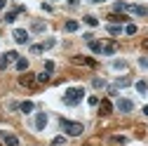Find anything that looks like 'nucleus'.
I'll return each mask as SVG.
<instances>
[{"label":"nucleus","instance_id":"nucleus-28","mask_svg":"<svg viewBox=\"0 0 148 146\" xmlns=\"http://www.w3.org/2000/svg\"><path fill=\"white\" fill-rule=\"evenodd\" d=\"M66 144V137H54L52 139V146H64Z\"/></svg>","mask_w":148,"mask_h":146},{"label":"nucleus","instance_id":"nucleus-34","mask_svg":"<svg viewBox=\"0 0 148 146\" xmlns=\"http://www.w3.org/2000/svg\"><path fill=\"white\" fill-rule=\"evenodd\" d=\"M45 71H49V73H52V71H54V61H47V64H45Z\"/></svg>","mask_w":148,"mask_h":146},{"label":"nucleus","instance_id":"nucleus-17","mask_svg":"<svg viewBox=\"0 0 148 146\" xmlns=\"http://www.w3.org/2000/svg\"><path fill=\"white\" fill-rule=\"evenodd\" d=\"M49 78H52V73H49V71H42L40 76H38V83H40V85H45V83H49Z\"/></svg>","mask_w":148,"mask_h":146},{"label":"nucleus","instance_id":"nucleus-7","mask_svg":"<svg viewBox=\"0 0 148 146\" xmlns=\"http://www.w3.org/2000/svg\"><path fill=\"white\" fill-rule=\"evenodd\" d=\"M99 113L101 116H110V113H113V104H110L108 99H101L99 101Z\"/></svg>","mask_w":148,"mask_h":146},{"label":"nucleus","instance_id":"nucleus-25","mask_svg":"<svg viewBox=\"0 0 148 146\" xmlns=\"http://www.w3.org/2000/svg\"><path fill=\"white\" fill-rule=\"evenodd\" d=\"M92 85H94L97 90H101V87H106V80H103V78H94V80H92Z\"/></svg>","mask_w":148,"mask_h":146},{"label":"nucleus","instance_id":"nucleus-21","mask_svg":"<svg viewBox=\"0 0 148 146\" xmlns=\"http://www.w3.org/2000/svg\"><path fill=\"white\" fill-rule=\"evenodd\" d=\"M19 108H21V113H31L33 111V101H24V104H19Z\"/></svg>","mask_w":148,"mask_h":146},{"label":"nucleus","instance_id":"nucleus-31","mask_svg":"<svg viewBox=\"0 0 148 146\" xmlns=\"http://www.w3.org/2000/svg\"><path fill=\"white\" fill-rule=\"evenodd\" d=\"M113 68H118V71H125V68H127V64H125V61H113Z\"/></svg>","mask_w":148,"mask_h":146},{"label":"nucleus","instance_id":"nucleus-37","mask_svg":"<svg viewBox=\"0 0 148 146\" xmlns=\"http://www.w3.org/2000/svg\"><path fill=\"white\" fill-rule=\"evenodd\" d=\"M143 116H148V104H146V106H143Z\"/></svg>","mask_w":148,"mask_h":146},{"label":"nucleus","instance_id":"nucleus-12","mask_svg":"<svg viewBox=\"0 0 148 146\" xmlns=\"http://www.w3.org/2000/svg\"><path fill=\"white\" fill-rule=\"evenodd\" d=\"M3 144H5V146H19V139H16L14 134H7V132H5V134H3Z\"/></svg>","mask_w":148,"mask_h":146},{"label":"nucleus","instance_id":"nucleus-18","mask_svg":"<svg viewBox=\"0 0 148 146\" xmlns=\"http://www.w3.org/2000/svg\"><path fill=\"white\" fill-rule=\"evenodd\" d=\"M64 28H66L68 33H73V31H78V21H73V19H68V21L64 24Z\"/></svg>","mask_w":148,"mask_h":146},{"label":"nucleus","instance_id":"nucleus-5","mask_svg":"<svg viewBox=\"0 0 148 146\" xmlns=\"http://www.w3.org/2000/svg\"><path fill=\"white\" fill-rule=\"evenodd\" d=\"M45 125H47V113L45 111H40L38 116H35V120H33V127H35V130H45Z\"/></svg>","mask_w":148,"mask_h":146},{"label":"nucleus","instance_id":"nucleus-9","mask_svg":"<svg viewBox=\"0 0 148 146\" xmlns=\"http://www.w3.org/2000/svg\"><path fill=\"white\" fill-rule=\"evenodd\" d=\"M108 21H113V24H125V21H129V17H125V14H120V12H113V14H108Z\"/></svg>","mask_w":148,"mask_h":146},{"label":"nucleus","instance_id":"nucleus-13","mask_svg":"<svg viewBox=\"0 0 148 146\" xmlns=\"http://www.w3.org/2000/svg\"><path fill=\"white\" fill-rule=\"evenodd\" d=\"M45 28H47L45 21H33V24H31V31H33V33H42Z\"/></svg>","mask_w":148,"mask_h":146},{"label":"nucleus","instance_id":"nucleus-4","mask_svg":"<svg viewBox=\"0 0 148 146\" xmlns=\"http://www.w3.org/2000/svg\"><path fill=\"white\" fill-rule=\"evenodd\" d=\"M19 83H21L24 87H31V90H33L35 85H38V78H35V76H33V73H24V76L19 78Z\"/></svg>","mask_w":148,"mask_h":146},{"label":"nucleus","instance_id":"nucleus-22","mask_svg":"<svg viewBox=\"0 0 148 146\" xmlns=\"http://www.w3.org/2000/svg\"><path fill=\"white\" fill-rule=\"evenodd\" d=\"M16 14H19V10H12V12H7V14H5V21H7V24H12V21L16 19Z\"/></svg>","mask_w":148,"mask_h":146},{"label":"nucleus","instance_id":"nucleus-14","mask_svg":"<svg viewBox=\"0 0 148 146\" xmlns=\"http://www.w3.org/2000/svg\"><path fill=\"white\" fill-rule=\"evenodd\" d=\"M129 83H132V78H129V76H122V78H118V80H115V85H113V87H115V90H118V87H127Z\"/></svg>","mask_w":148,"mask_h":146},{"label":"nucleus","instance_id":"nucleus-27","mask_svg":"<svg viewBox=\"0 0 148 146\" xmlns=\"http://www.w3.org/2000/svg\"><path fill=\"white\" fill-rule=\"evenodd\" d=\"M122 31H125L127 35H134V33H136V26H134V24H127V26H125Z\"/></svg>","mask_w":148,"mask_h":146},{"label":"nucleus","instance_id":"nucleus-36","mask_svg":"<svg viewBox=\"0 0 148 146\" xmlns=\"http://www.w3.org/2000/svg\"><path fill=\"white\" fill-rule=\"evenodd\" d=\"M5 5H7V0H0V10H5Z\"/></svg>","mask_w":148,"mask_h":146},{"label":"nucleus","instance_id":"nucleus-40","mask_svg":"<svg viewBox=\"0 0 148 146\" xmlns=\"http://www.w3.org/2000/svg\"><path fill=\"white\" fill-rule=\"evenodd\" d=\"M0 137H3V132H0Z\"/></svg>","mask_w":148,"mask_h":146},{"label":"nucleus","instance_id":"nucleus-33","mask_svg":"<svg viewBox=\"0 0 148 146\" xmlns=\"http://www.w3.org/2000/svg\"><path fill=\"white\" fill-rule=\"evenodd\" d=\"M87 101H89V106H99V99H97V97H89Z\"/></svg>","mask_w":148,"mask_h":146},{"label":"nucleus","instance_id":"nucleus-30","mask_svg":"<svg viewBox=\"0 0 148 146\" xmlns=\"http://www.w3.org/2000/svg\"><path fill=\"white\" fill-rule=\"evenodd\" d=\"M42 50H45L42 45H31V54H40Z\"/></svg>","mask_w":148,"mask_h":146},{"label":"nucleus","instance_id":"nucleus-11","mask_svg":"<svg viewBox=\"0 0 148 146\" xmlns=\"http://www.w3.org/2000/svg\"><path fill=\"white\" fill-rule=\"evenodd\" d=\"M127 10L134 12V14H139V17H146V14H148V10H146L143 5H127Z\"/></svg>","mask_w":148,"mask_h":146},{"label":"nucleus","instance_id":"nucleus-24","mask_svg":"<svg viewBox=\"0 0 148 146\" xmlns=\"http://www.w3.org/2000/svg\"><path fill=\"white\" fill-rule=\"evenodd\" d=\"M7 64H10L7 54H0V71H5V68H7Z\"/></svg>","mask_w":148,"mask_h":146},{"label":"nucleus","instance_id":"nucleus-38","mask_svg":"<svg viewBox=\"0 0 148 146\" xmlns=\"http://www.w3.org/2000/svg\"><path fill=\"white\" fill-rule=\"evenodd\" d=\"M68 5H78V0H68Z\"/></svg>","mask_w":148,"mask_h":146},{"label":"nucleus","instance_id":"nucleus-35","mask_svg":"<svg viewBox=\"0 0 148 146\" xmlns=\"http://www.w3.org/2000/svg\"><path fill=\"white\" fill-rule=\"evenodd\" d=\"M141 47H143V50H148V38H143V43H141Z\"/></svg>","mask_w":148,"mask_h":146},{"label":"nucleus","instance_id":"nucleus-39","mask_svg":"<svg viewBox=\"0 0 148 146\" xmlns=\"http://www.w3.org/2000/svg\"><path fill=\"white\" fill-rule=\"evenodd\" d=\"M92 3H106V0H92Z\"/></svg>","mask_w":148,"mask_h":146},{"label":"nucleus","instance_id":"nucleus-32","mask_svg":"<svg viewBox=\"0 0 148 146\" xmlns=\"http://www.w3.org/2000/svg\"><path fill=\"white\" fill-rule=\"evenodd\" d=\"M122 10H127V3H115V12H122Z\"/></svg>","mask_w":148,"mask_h":146},{"label":"nucleus","instance_id":"nucleus-1","mask_svg":"<svg viewBox=\"0 0 148 146\" xmlns=\"http://www.w3.org/2000/svg\"><path fill=\"white\" fill-rule=\"evenodd\" d=\"M82 97H85V90L82 87H71V90H66V94H64V104L78 106L82 101Z\"/></svg>","mask_w":148,"mask_h":146},{"label":"nucleus","instance_id":"nucleus-3","mask_svg":"<svg viewBox=\"0 0 148 146\" xmlns=\"http://www.w3.org/2000/svg\"><path fill=\"white\" fill-rule=\"evenodd\" d=\"M71 64H73V66H87V68H97V66H99L92 57H80V54L71 57Z\"/></svg>","mask_w":148,"mask_h":146},{"label":"nucleus","instance_id":"nucleus-29","mask_svg":"<svg viewBox=\"0 0 148 146\" xmlns=\"http://www.w3.org/2000/svg\"><path fill=\"white\" fill-rule=\"evenodd\" d=\"M5 54H7L10 61H16V59H19V52H14V50H10V52H5Z\"/></svg>","mask_w":148,"mask_h":146},{"label":"nucleus","instance_id":"nucleus-15","mask_svg":"<svg viewBox=\"0 0 148 146\" xmlns=\"http://www.w3.org/2000/svg\"><path fill=\"white\" fill-rule=\"evenodd\" d=\"M136 92L139 94H148V83L146 80H136Z\"/></svg>","mask_w":148,"mask_h":146},{"label":"nucleus","instance_id":"nucleus-20","mask_svg":"<svg viewBox=\"0 0 148 146\" xmlns=\"http://www.w3.org/2000/svg\"><path fill=\"white\" fill-rule=\"evenodd\" d=\"M89 50L97 52V54H101V43L99 40H89Z\"/></svg>","mask_w":148,"mask_h":146},{"label":"nucleus","instance_id":"nucleus-19","mask_svg":"<svg viewBox=\"0 0 148 146\" xmlns=\"http://www.w3.org/2000/svg\"><path fill=\"white\" fill-rule=\"evenodd\" d=\"M108 33H110V35H120V33H122V26H118V24H110V26H108Z\"/></svg>","mask_w":148,"mask_h":146},{"label":"nucleus","instance_id":"nucleus-6","mask_svg":"<svg viewBox=\"0 0 148 146\" xmlns=\"http://www.w3.org/2000/svg\"><path fill=\"white\" fill-rule=\"evenodd\" d=\"M12 35H14V40L19 43V45H26L28 43V31H24V28H16Z\"/></svg>","mask_w":148,"mask_h":146},{"label":"nucleus","instance_id":"nucleus-8","mask_svg":"<svg viewBox=\"0 0 148 146\" xmlns=\"http://www.w3.org/2000/svg\"><path fill=\"white\" fill-rule=\"evenodd\" d=\"M132 108H134L132 99H120L118 101V111H122V113H132Z\"/></svg>","mask_w":148,"mask_h":146},{"label":"nucleus","instance_id":"nucleus-2","mask_svg":"<svg viewBox=\"0 0 148 146\" xmlns=\"http://www.w3.org/2000/svg\"><path fill=\"white\" fill-rule=\"evenodd\" d=\"M61 130H64L68 137H80L85 127H82V123H73V120H64V118H61Z\"/></svg>","mask_w":148,"mask_h":146},{"label":"nucleus","instance_id":"nucleus-23","mask_svg":"<svg viewBox=\"0 0 148 146\" xmlns=\"http://www.w3.org/2000/svg\"><path fill=\"white\" fill-rule=\"evenodd\" d=\"M85 24H87V26H99V19L89 14V17H85Z\"/></svg>","mask_w":148,"mask_h":146},{"label":"nucleus","instance_id":"nucleus-16","mask_svg":"<svg viewBox=\"0 0 148 146\" xmlns=\"http://www.w3.org/2000/svg\"><path fill=\"white\" fill-rule=\"evenodd\" d=\"M16 71H21V73H24V71H28V61L19 57V59H16Z\"/></svg>","mask_w":148,"mask_h":146},{"label":"nucleus","instance_id":"nucleus-26","mask_svg":"<svg viewBox=\"0 0 148 146\" xmlns=\"http://www.w3.org/2000/svg\"><path fill=\"white\" fill-rule=\"evenodd\" d=\"M110 141H113V144H127V137H122V134H115V137H110Z\"/></svg>","mask_w":148,"mask_h":146},{"label":"nucleus","instance_id":"nucleus-10","mask_svg":"<svg viewBox=\"0 0 148 146\" xmlns=\"http://www.w3.org/2000/svg\"><path fill=\"white\" fill-rule=\"evenodd\" d=\"M118 45L115 43H101V54H115Z\"/></svg>","mask_w":148,"mask_h":146}]
</instances>
